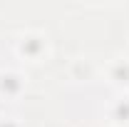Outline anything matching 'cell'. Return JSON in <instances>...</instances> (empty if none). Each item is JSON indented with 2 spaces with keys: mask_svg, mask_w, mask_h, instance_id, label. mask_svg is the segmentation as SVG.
<instances>
[{
  "mask_svg": "<svg viewBox=\"0 0 129 127\" xmlns=\"http://www.w3.org/2000/svg\"><path fill=\"white\" fill-rule=\"evenodd\" d=\"M22 77L17 75V72H3L0 75V92L3 95H8V97H15L22 92Z\"/></svg>",
  "mask_w": 129,
  "mask_h": 127,
  "instance_id": "1",
  "label": "cell"
},
{
  "mask_svg": "<svg viewBox=\"0 0 129 127\" xmlns=\"http://www.w3.org/2000/svg\"><path fill=\"white\" fill-rule=\"evenodd\" d=\"M42 37H32V35H27V37H22L20 40V52L22 55H27V57H40V52H42V48H45V43H40Z\"/></svg>",
  "mask_w": 129,
  "mask_h": 127,
  "instance_id": "2",
  "label": "cell"
},
{
  "mask_svg": "<svg viewBox=\"0 0 129 127\" xmlns=\"http://www.w3.org/2000/svg\"><path fill=\"white\" fill-rule=\"evenodd\" d=\"M0 127H20V122H15L13 117H0Z\"/></svg>",
  "mask_w": 129,
  "mask_h": 127,
  "instance_id": "4",
  "label": "cell"
},
{
  "mask_svg": "<svg viewBox=\"0 0 129 127\" xmlns=\"http://www.w3.org/2000/svg\"><path fill=\"white\" fill-rule=\"evenodd\" d=\"M114 82H129V62H117V72H112Z\"/></svg>",
  "mask_w": 129,
  "mask_h": 127,
  "instance_id": "3",
  "label": "cell"
}]
</instances>
